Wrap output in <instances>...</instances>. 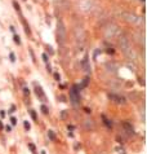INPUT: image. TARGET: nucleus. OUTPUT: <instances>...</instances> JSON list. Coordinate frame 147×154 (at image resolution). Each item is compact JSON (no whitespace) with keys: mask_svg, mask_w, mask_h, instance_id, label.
Listing matches in <instances>:
<instances>
[{"mask_svg":"<svg viewBox=\"0 0 147 154\" xmlns=\"http://www.w3.org/2000/svg\"><path fill=\"white\" fill-rule=\"evenodd\" d=\"M41 57H43V60H44L45 62H48V60H49V56H48L47 53H43V56H41Z\"/></svg>","mask_w":147,"mask_h":154,"instance_id":"nucleus-29","label":"nucleus"},{"mask_svg":"<svg viewBox=\"0 0 147 154\" xmlns=\"http://www.w3.org/2000/svg\"><path fill=\"white\" fill-rule=\"evenodd\" d=\"M11 124H12V126H16V124H17V118L12 117L11 118Z\"/></svg>","mask_w":147,"mask_h":154,"instance_id":"nucleus-25","label":"nucleus"},{"mask_svg":"<svg viewBox=\"0 0 147 154\" xmlns=\"http://www.w3.org/2000/svg\"><path fill=\"white\" fill-rule=\"evenodd\" d=\"M142 1H145V0H142Z\"/></svg>","mask_w":147,"mask_h":154,"instance_id":"nucleus-43","label":"nucleus"},{"mask_svg":"<svg viewBox=\"0 0 147 154\" xmlns=\"http://www.w3.org/2000/svg\"><path fill=\"white\" fill-rule=\"evenodd\" d=\"M106 69L107 71H110V73H116V64H114V62H109V64H106Z\"/></svg>","mask_w":147,"mask_h":154,"instance_id":"nucleus-13","label":"nucleus"},{"mask_svg":"<svg viewBox=\"0 0 147 154\" xmlns=\"http://www.w3.org/2000/svg\"><path fill=\"white\" fill-rule=\"evenodd\" d=\"M67 128L70 130V131H72V130H75V126H72V124H68V126H67Z\"/></svg>","mask_w":147,"mask_h":154,"instance_id":"nucleus-36","label":"nucleus"},{"mask_svg":"<svg viewBox=\"0 0 147 154\" xmlns=\"http://www.w3.org/2000/svg\"><path fill=\"white\" fill-rule=\"evenodd\" d=\"M121 17H123L124 21L129 22V24H132V25H136V26H142L143 22H145L143 17H141V16H137V14H134V13H132V12H123Z\"/></svg>","mask_w":147,"mask_h":154,"instance_id":"nucleus-3","label":"nucleus"},{"mask_svg":"<svg viewBox=\"0 0 147 154\" xmlns=\"http://www.w3.org/2000/svg\"><path fill=\"white\" fill-rule=\"evenodd\" d=\"M23 93L26 95V96H28V95H30V90H28L27 87H25V88H23Z\"/></svg>","mask_w":147,"mask_h":154,"instance_id":"nucleus-31","label":"nucleus"},{"mask_svg":"<svg viewBox=\"0 0 147 154\" xmlns=\"http://www.w3.org/2000/svg\"><path fill=\"white\" fill-rule=\"evenodd\" d=\"M13 40H14V43H17L18 45L21 44V39H19V37L17 34H14V37H13Z\"/></svg>","mask_w":147,"mask_h":154,"instance_id":"nucleus-23","label":"nucleus"},{"mask_svg":"<svg viewBox=\"0 0 147 154\" xmlns=\"http://www.w3.org/2000/svg\"><path fill=\"white\" fill-rule=\"evenodd\" d=\"M81 65H83V70L85 71V73L89 74L90 73V65H89V57H88V56L84 57V60H83V62H81Z\"/></svg>","mask_w":147,"mask_h":154,"instance_id":"nucleus-11","label":"nucleus"},{"mask_svg":"<svg viewBox=\"0 0 147 154\" xmlns=\"http://www.w3.org/2000/svg\"><path fill=\"white\" fill-rule=\"evenodd\" d=\"M23 127L26 128V131H30V130H31V124H30V122H28V120H25V122H23Z\"/></svg>","mask_w":147,"mask_h":154,"instance_id":"nucleus-22","label":"nucleus"},{"mask_svg":"<svg viewBox=\"0 0 147 154\" xmlns=\"http://www.w3.org/2000/svg\"><path fill=\"white\" fill-rule=\"evenodd\" d=\"M16 110H17V107H16V106H14V105H12V106H11V109H9V113H11V114H12V113H14V111H16Z\"/></svg>","mask_w":147,"mask_h":154,"instance_id":"nucleus-30","label":"nucleus"},{"mask_svg":"<svg viewBox=\"0 0 147 154\" xmlns=\"http://www.w3.org/2000/svg\"><path fill=\"white\" fill-rule=\"evenodd\" d=\"M107 53H110V54H114V53H115V51H114L112 48L110 47V48H107Z\"/></svg>","mask_w":147,"mask_h":154,"instance_id":"nucleus-33","label":"nucleus"},{"mask_svg":"<svg viewBox=\"0 0 147 154\" xmlns=\"http://www.w3.org/2000/svg\"><path fill=\"white\" fill-rule=\"evenodd\" d=\"M54 79L57 80V82H58V80H61V75L58 74V73H54Z\"/></svg>","mask_w":147,"mask_h":154,"instance_id":"nucleus-32","label":"nucleus"},{"mask_svg":"<svg viewBox=\"0 0 147 154\" xmlns=\"http://www.w3.org/2000/svg\"><path fill=\"white\" fill-rule=\"evenodd\" d=\"M30 114H31V118L32 120H35V122H38V114L35 110H30Z\"/></svg>","mask_w":147,"mask_h":154,"instance_id":"nucleus-19","label":"nucleus"},{"mask_svg":"<svg viewBox=\"0 0 147 154\" xmlns=\"http://www.w3.org/2000/svg\"><path fill=\"white\" fill-rule=\"evenodd\" d=\"M138 83H141L142 86H145V82L142 80V78H138Z\"/></svg>","mask_w":147,"mask_h":154,"instance_id":"nucleus-38","label":"nucleus"},{"mask_svg":"<svg viewBox=\"0 0 147 154\" xmlns=\"http://www.w3.org/2000/svg\"><path fill=\"white\" fill-rule=\"evenodd\" d=\"M65 40H66V27H65V24L58 19L57 22V42L60 44H63Z\"/></svg>","mask_w":147,"mask_h":154,"instance_id":"nucleus-4","label":"nucleus"},{"mask_svg":"<svg viewBox=\"0 0 147 154\" xmlns=\"http://www.w3.org/2000/svg\"><path fill=\"white\" fill-rule=\"evenodd\" d=\"M120 34H121V30H120L119 26H117L116 24H114V22L109 24L103 29V35L106 39H115V38L119 37Z\"/></svg>","mask_w":147,"mask_h":154,"instance_id":"nucleus-1","label":"nucleus"},{"mask_svg":"<svg viewBox=\"0 0 147 154\" xmlns=\"http://www.w3.org/2000/svg\"><path fill=\"white\" fill-rule=\"evenodd\" d=\"M48 137H49V140L50 141H54L57 137H55V133H54V131H52V130H49L48 131Z\"/></svg>","mask_w":147,"mask_h":154,"instance_id":"nucleus-17","label":"nucleus"},{"mask_svg":"<svg viewBox=\"0 0 147 154\" xmlns=\"http://www.w3.org/2000/svg\"><path fill=\"white\" fill-rule=\"evenodd\" d=\"M67 117H68L67 110H62V111H61V119H62V120H66Z\"/></svg>","mask_w":147,"mask_h":154,"instance_id":"nucleus-18","label":"nucleus"},{"mask_svg":"<svg viewBox=\"0 0 147 154\" xmlns=\"http://www.w3.org/2000/svg\"><path fill=\"white\" fill-rule=\"evenodd\" d=\"M41 154H47V153H45V152H44V150H43V152H41Z\"/></svg>","mask_w":147,"mask_h":154,"instance_id":"nucleus-42","label":"nucleus"},{"mask_svg":"<svg viewBox=\"0 0 147 154\" xmlns=\"http://www.w3.org/2000/svg\"><path fill=\"white\" fill-rule=\"evenodd\" d=\"M13 6H14V9H17V11L21 13V9H19V5H18V3L17 1H13Z\"/></svg>","mask_w":147,"mask_h":154,"instance_id":"nucleus-26","label":"nucleus"},{"mask_svg":"<svg viewBox=\"0 0 147 154\" xmlns=\"http://www.w3.org/2000/svg\"><path fill=\"white\" fill-rule=\"evenodd\" d=\"M83 127H84V130L85 131H93V128H94L93 120L92 119H85L83 122Z\"/></svg>","mask_w":147,"mask_h":154,"instance_id":"nucleus-10","label":"nucleus"},{"mask_svg":"<svg viewBox=\"0 0 147 154\" xmlns=\"http://www.w3.org/2000/svg\"><path fill=\"white\" fill-rule=\"evenodd\" d=\"M9 58H11L12 62H16V56H14V53H11V54H9Z\"/></svg>","mask_w":147,"mask_h":154,"instance_id":"nucleus-28","label":"nucleus"},{"mask_svg":"<svg viewBox=\"0 0 147 154\" xmlns=\"http://www.w3.org/2000/svg\"><path fill=\"white\" fill-rule=\"evenodd\" d=\"M123 131L128 136H133V135H134V128H133V126L129 122H123Z\"/></svg>","mask_w":147,"mask_h":154,"instance_id":"nucleus-8","label":"nucleus"},{"mask_svg":"<svg viewBox=\"0 0 147 154\" xmlns=\"http://www.w3.org/2000/svg\"><path fill=\"white\" fill-rule=\"evenodd\" d=\"M35 95H36V96L39 97V99H40L41 101H47L48 99L47 97H45V95H44V91H43V88H41L40 86H39V84H36L35 83Z\"/></svg>","mask_w":147,"mask_h":154,"instance_id":"nucleus-9","label":"nucleus"},{"mask_svg":"<svg viewBox=\"0 0 147 154\" xmlns=\"http://www.w3.org/2000/svg\"><path fill=\"white\" fill-rule=\"evenodd\" d=\"M89 83H90V78H89V77H85V78L83 79V82H81L80 86H81V88H85V87L89 86Z\"/></svg>","mask_w":147,"mask_h":154,"instance_id":"nucleus-16","label":"nucleus"},{"mask_svg":"<svg viewBox=\"0 0 147 154\" xmlns=\"http://www.w3.org/2000/svg\"><path fill=\"white\" fill-rule=\"evenodd\" d=\"M116 152L119 153V154H126V152H125V149L124 148H121V146H116Z\"/></svg>","mask_w":147,"mask_h":154,"instance_id":"nucleus-21","label":"nucleus"},{"mask_svg":"<svg viewBox=\"0 0 147 154\" xmlns=\"http://www.w3.org/2000/svg\"><path fill=\"white\" fill-rule=\"evenodd\" d=\"M60 99H61L62 102H66V101H67V97L66 96H60Z\"/></svg>","mask_w":147,"mask_h":154,"instance_id":"nucleus-34","label":"nucleus"},{"mask_svg":"<svg viewBox=\"0 0 147 154\" xmlns=\"http://www.w3.org/2000/svg\"><path fill=\"white\" fill-rule=\"evenodd\" d=\"M109 99L117 105H124L128 101L125 96H123V95H116V93H109Z\"/></svg>","mask_w":147,"mask_h":154,"instance_id":"nucleus-5","label":"nucleus"},{"mask_svg":"<svg viewBox=\"0 0 147 154\" xmlns=\"http://www.w3.org/2000/svg\"><path fill=\"white\" fill-rule=\"evenodd\" d=\"M117 40H119V47H120V49H121L123 53H125L128 57H133V51H132L129 39L126 38V35L120 34L119 37H117Z\"/></svg>","mask_w":147,"mask_h":154,"instance_id":"nucleus-2","label":"nucleus"},{"mask_svg":"<svg viewBox=\"0 0 147 154\" xmlns=\"http://www.w3.org/2000/svg\"><path fill=\"white\" fill-rule=\"evenodd\" d=\"M3 128H4V126H3V123L0 122V130H3Z\"/></svg>","mask_w":147,"mask_h":154,"instance_id":"nucleus-41","label":"nucleus"},{"mask_svg":"<svg viewBox=\"0 0 147 154\" xmlns=\"http://www.w3.org/2000/svg\"><path fill=\"white\" fill-rule=\"evenodd\" d=\"M27 146H28V149H30L31 152H36V146H35L34 144H31V143H30V144H28Z\"/></svg>","mask_w":147,"mask_h":154,"instance_id":"nucleus-24","label":"nucleus"},{"mask_svg":"<svg viewBox=\"0 0 147 154\" xmlns=\"http://www.w3.org/2000/svg\"><path fill=\"white\" fill-rule=\"evenodd\" d=\"M101 118H102V120H103L104 126H106V127H109V130H112V122H111V120L109 119V118H107L106 115H104V114H102V115H101Z\"/></svg>","mask_w":147,"mask_h":154,"instance_id":"nucleus-12","label":"nucleus"},{"mask_svg":"<svg viewBox=\"0 0 147 154\" xmlns=\"http://www.w3.org/2000/svg\"><path fill=\"white\" fill-rule=\"evenodd\" d=\"M84 111H85L87 114H89V113H90V109H89V107H85V109H84Z\"/></svg>","mask_w":147,"mask_h":154,"instance_id":"nucleus-40","label":"nucleus"},{"mask_svg":"<svg viewBox=\"0 0 147 154\" xmlns=\"http://www.w3.org/2000/svg\"><path fill=\"white\" fill-rule=\"evenodd\" d=\"M116 140H117V143H119V144H124V143H125L121 136H117V137H116Z\"/></svg>","mask_w":147,"mask_h":154,"instance_id":"nucleus-27","label":"nucleus"},{"mask_svg":"<svg viewBox=\"0 0 147 154\" xmlns=\"http://www.w3.org/2000/svg\"><path fill=\"white\" fill-rule=\"evenodd\" d=\"M79 8L83 12H90L93 9V1L92 0H80Z\"/></svg>","mask_w":147,"mask_h":154,"instance_id":"nucleus-7","label":"nucleus"},{"mask_svg":"<svg viewBox=\"0 0 147 154\" xmlns=\"http://www.w3.org/2000/svg\"><path fill=\"white\" fill-rule=\"evenodd\" d=\"M129 100L133 102H137L139 100V92H130L129 93Z\"/></svg>","mask_w":147,"mask_h":154,"instance_id":"nucleus-14","label":"nucleus"},{"mask_svg":"<svg viewBox=\"0 0 147 154\" xmlns=\"http://www.w3.org/2000/svg\"><path fill=\"white\" fill-rule=\"evenodd\" d=\"M5 114H6V113H5L4 110H0V117H1V118H4V117H5Z\"/></svg>","mask_w":147,"mask_h":154,"instance_id":"nucleus-35","label":"nucleus"},{"mask_svg":"<svg viewBox=\"0 0 147 154\" xmlns=\"http://www.w3.org/2000/svg\"><path fill=\"white\" fill-rule=\"evenodd\" d=\"M47 48H48V51H49V52H50V53H52V54H53V49H52V47H50V45H48V47H47Z\"/></svg>","mask_w":147,"mask_h":154,"instance_id":"nucleus-39","label":"nucleus"},{"mask_svg":"<svg viewBox=\"0 0 147 154\" xmlns=\"http://www.w3.org/2000/svg\"><path fill=\"white\" fill-rule=\"evenodd\" d=\"M5 130H6V132H11V131H12V127H11V126H6Z\"/></svg>","mask_w":147,"mask_h":154,"instance_id":"nucleus-37","label":"nucleus"},{"mask_svg":"<svg viewBox=\"0 0 147 154\" xmlns=\"http://www.w3.org/2000/svg\"><path fill=\"white\" fill-rule=\"evenodd\" d=\"M40 110H41V113H43V114H48V113H49V109H48L47 105H41V106H40Z\"/></svg>","mask_w":147,"mask_h":154,"instance_id":"nucleus-20","label":"nucleus"},{"mask_svg":"<svg viewBox=\"0 0 147 154\" xmlns=\"http://www.w3.org/2000/svg\"><path fill=\"white\" fill-rule=\"evenodd\" d=\"M55 4L58 6H61V8H66L68 5V1L67 0H55Z\"/></svg>","mask_w":147,"mask_h":154,"instance_id":"nucleus-15","label":"nucleus"},{"mask_svg":"<svg viewBox=\"0 0 147 154\" xmlns=\"http://www.w3.org/2000/svg\"><path fill=\"white\" fill-rule=\"evenodd\" d=\"M70 99H71V102H72L74 106H77L80 104V92L75 90L74 87H71V90H70Z\"/></svg>","mask_w":147,"mask_h":154,"instance_id":"nucleus-6","label":"nucleus"}]
</instances>
